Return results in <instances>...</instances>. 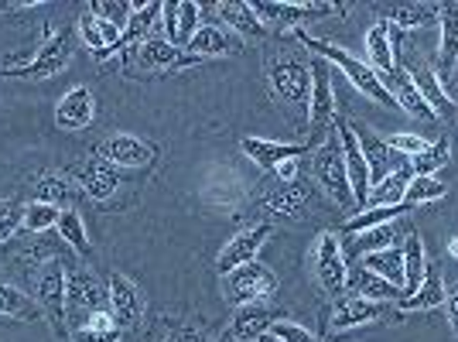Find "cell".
<instances>
[{"mask_svg":"<svg viewBox=\"0 0 458 342\" xmlns=\"http://www.w3.org/2000/svg\"><path fill=\"white\" fill-rule=\"evenodd\" d=\"M298 38H301V45L305 48H311L318 58H325L332 69H343V76L360 90V93H366L373 103H380V107H394V96H390V90L383 86V79L366 65V62H360V58H352L345 48H335V45H328V41H318L311 38L308 31H298Z\"/></svg>","mask_w":458,"mask_h":342,"instance_id":"1","label":"cell"},{"mask_svg":"<svg viewBox=\"0 0 458 342\" xmlns=\"http://www.w3.org/2000/svg\"><path fill=\"white\" fill-rule=\"evenodd\" d=\"M35 285V298H38V308L48 315V322L55 329V336L62 339L65 336V308H69V274L58 261H45L38 267V274L31 278Z\"/></svg>","mask_w":458,"mask_h":342,"instance_id":"2","label":"cell"},{"mask_svg":"<svg viewBox=\"0 0 458 342\" xmlns=\"http://www.w3.org/2000/svg\"><path fill=\"white\" fill-rule=\"evenodd\" d=\"M274 287H277L274 270L264 264H257V261L223 274V298H226L229 304H236V308H243V304H260L264 298L274 295Z\"/></svg>","mask_w":458,"mask_h":342,"instance_id":"3","label":"cell"},{"mask_svg":"<svg viewBox=\"0 0 458 342\" xmlns=\"http://www.w3.org/2000/svg\"><path fill=\"white\" fill-rule=\"evenodd\" d=\"M315 178H318V185L325 189V195L335 199L339 206H349V202H352V189H349V171H345V154H343L339 133H328V141L315 151Z\"/></svg>","mask_w":458,"mask_h":342,"instance_id":"4","label":"cell"},{"mask_svg":"<svg viewBox=\"0 0 458 342\" xmlns=\"http://www.w3.org/2000/svg\"><path fill=\"white\" fill-rule=\"evenodd\" d=\"M311 270H315L318 285L325 287V295L339 298L345 291V274H349V267H345V250H343L339 233H328V229H325L322 236H318L315 253H311Z\"/></svg>","mask_w":458,"mask_h":342,"instance_id":"5","label":"cell"},{"mask_svg":"<svg viewBox=\"0 0 458 342\" xmlns=\"http://www.w3.org/2000/svg\"><path fill=\"white\" fill-rule=\"evenodd\" d=\"M267 76L277 99L308 107V99H311V69L305 62H298L294 56H274L267 65Z\"/></svg>","mask_w":458,"mask_h":342,"instance_id":"6","label":"cell"},{"mask_svg":"<svg viewBox=\"0 0 458 342\" xmlns=\"http://www.w3.org/2000/svg\"><path fill=\"white\" fill-rule=\"evenodd\" d=\"M308 120H311V141L308 148L325 133L328 124H335V90H332V65L325 58L311 62V99H308Z\"/></svg>","mask_w":458,"mask_h":342,"instance_id":"7","label":"cell"},{"mask_svg":"<svg viewBox=\"0 0 458 342\" xmlns=\"http://www.w3.org/2000/svg\"><path fill=\"white\" fill-rule=\"evenodd\" d=\"M69 62H72V41L65 31H55V35H48V41L41 45L35 58L28 62V65H21L14 69L11 76L18 79H52L58 76L62 69H69Z\"/></svg>","mask_w":458,"mask_h":342,"instance_id":"8","label":"cell"},{"mask_svg":"<svg viewBox=\"0 0 458 342\" xmlns=\"http://www.w3.org/2000/svg\"><path fill=\"white\" fill-rule=\"evenodd\" d=\"M335 133H339V141H343V154H345V171H349V189H352V206H360V212L366 209V202H369V165H366L363 151H360V141H356V133L352 127L339 120L335 124Z\"/></svg>","mask_w":458,"mask_h":342,"instance_id":"9","label":"cell"},{"mask_svg":"<svg viewBox=\"0 0 458 342\" xmlns=\"http://www.w3.org/2000/svg\"><path fill=\"white\" fill-rule=\"evenodd\" d=\"M106 304H110V315H114L116 329H131L144 319V295L140 287L123 278V274H110V285H106Z\"/></svg>","mask_w":458,"mask_h":342,"instance_id":"10","label":"cell"},{"mask_svg":"<svg viewBox=\"0 0 458 342\" xmlns=\"http://www.w3.org/2000/svg\"><path fill=\"white\" fill-rule=\"evenodd\" d=\"M267 236H270V223H257V227H250V229H240L226 247H223L219 261H216V270H219V274H229V270H236V267L253 264L260 247L267 244Z\"/></svg>","mask_w":458,"mask_h":342,"instance_id":"11","label":"cell"},{"mask_svg":"<svg viewBox=\"0 0 458 342\" xmlns=\"http://www.w3.org/2000/svg\"><path fill=\"white\" fill-rule=\"evenodd\" d=\"M253 11H257L260 21H270V24H277V28H294V24H301V21L339 14L343 7H339V4H277V0H260V4H253Z\"/></svg>","mask_w":458,"mask_h":342,"instance_id":"12","label":"cell"},{"mask_svg":"<svg viewBox=\"0 0 458 342\" xmlns=\"http://www.w3.org/2000/svg\"><path fill=\"white\" fill-rule=\"evenodd\" d=\"M394 24L390 21H377L369 31H366V56H369V69L383 79V86L394 79L397 73V48H394Z\"/></svg>","mask_w":458,"mask_h":342,"instance_id":"13","label":"cell"},{"mask_svg":"<svg viewBox=\"0 0 458 342\" xmlns=\"http://www.w3.org/2000/svg\"><path fill=\"white\" fill-rule=\"evenodd\" d=\"M134 58L140 69H154V73H168V69H185V65H195L199 56H189L182 52L178 45H172L168 38H148L144 45L134 48Z\"/></svg>","mask_w":458,"mask_h":342,"instance_id":"14","label":"cell"},{"mask_svg":"<svg viewBox=\"0 0 458 342\" xmlns=\"http://www.w3.org/2000/svg\"><path fill=\"white\" fill-rule=\"evenodd\" d=\"M161 14H165V38L178 48H189L195 31L202 28V7L191 0H182V4H165Z\"/></svg>","mask_w":458,"mask_h":342,"instance_id":"15","label":"cell"},{"mask_svg":"<svg viewBox=\"0 0 458 342\" xmlns=\"http://www.w3.org/2000/svg\"><path fill=\"white\" fill-rule=\"evenodd\" d=\"M383 315H386V304L366 302V298L349 295V298H335V308H332V315H328V325H332L335 332H345V329H356V325L380 322Z\"/></svg>","mask_w":458,"mask_h":342,"instance_id":"16","label":"cell"},{"mask_svg":"<svg viewBox=\"0 0 458 342\" xmlns=\"http://www.w3.org/2000/svg\"><path fill=\"white\" fill-rule=\"evenodd\" d=\"M99 158L110 161V165H120V168H144V165H151L154 148L144 144V141H137V137H131V133H114V137L103 141Z\"/></svg>","mask_w":458,"mask_h":342,"instance_id":"17","label":"cell"},{"mask_svg":"<svg viewBox=\"0 0 458 342\" xmlns=\"http://www.w3.org/2000/svg\"><path fill=\"white\" fill-rule=\"evenodd\" d=\"M96 116V99L86 86H76L58 99L55 107V124L62 131H86Z\"/></svg>","mask_w":458,"mask_h":342,"instance_id":"18","label":"cell"},{"mask_svg":"<svg viewBox=\"0 0 458 342\" xmlns=\"http://www.w3.org/2000/svg\"><path fill=\"white\" fill-rule=\"evenodd\" d=\"M240 148H243V154H247L250 161H257L260 168H267V171H277L284 161L301 158L305 151H311L308 144H281V141H267V137H243Z\"/></svg>","mask_w":458,"mask_h":342,"instance_id":"19","label":"cell"},{"mask_svg":"<svg viewBox=\"0 0 458 342\" xmlns=\"http://www.w3.org/2000/svg\"><path fill=\"white\" fill-rule=\"evenodd\" d=\"M120 28H114L110 21H103L99 14L93 11H86L82 18H79V38L86 41V48L93 52L96 58H110L116 56V45H120Z\"/></svg>","mask_w":458,"mask_h":342,"instance_id":"20","label":"cell"},{"mask_svg":"<svg viewBox=\"0 0 458 342\" xmlns=\"http://www.w3.org/2000/svg\"><path fill=\"white\" fill-rule=\"evenodd\" d=\"M345 287H349V295L366 298V302H380V304L401 302V287H394L390 281H383L380 274L366 270L363 264L349 267V274H345Z\"/></svg>","mask_w":458,"mask_h":342,"instance_id":"21","label":"cell"},{"mask_svg":"<svg viewBox=\"0 0 458 342\" xmlns=\"http://www.w3.org/2000/svg\"><path fill=\"white\" fill-rule=\"evenodd\" d=\"M76 178L82 192L96 199V202H106L110 195L116 192V171L110 161H103V158H86L82 165L76 168Z\"/></svg>","mask_w":458,"mask_h":342,"instance_id":"22","label":"cell"},{"mask_svg":"<svg viewBox=\"0 0 458 342\" xmlns=\"http://www.w3.org/2000/svg\"><path fill=\"white\" fill-rule=\"evenodd\" d=\"M191 56L206 58V56H236L240 48H243V41L236 38L233 31L226 28H219V24H202L199 31H195V38L189 41Z\"/></svg>","mask_w":458,"mask_h":342,"instance_id":"23","label":"cell"},{"mask_svg":"<svg viewBox=\"0 0 458 342\" xmlns=\"http://www.w3.org/2000/svg\"><path fill=\"white\" fill-rule=\"evenodd\" d=\"M441 41H438V65L441 76H452L458 69V4H441Z\"/></svg>","mask_w":458,"mask_h":342,"instance_id":"24","label":"cell"},{"mask_svg":"<svg viewBox=\"0 0 458 342\" xmlns=\"http://www.w3.org/2000/svg\"><path fill=\"white\" fill-rule=\"evenodd\" d=\"M69 308H82L89 315L106 308V291L99 287L96 274H89V270L69 274Z\"/></svg>","mask_w":458,"mask_h":342,"instance_id":"25","label":"cell"},{"mask_svg":"<svg viewBox=\"0 0 458 342\" xmlns=\"http://www.w3.org/2000/svg\"><path fill=\"white\" fill-rule=\"evenodd\" d=\"M270 325H274V312H270L267 304H243L236 312V319H233V339L257 342L264 332H270Z\"/></svg>","mask_w":458,"mask_h":342,"instance_id":"26","label":"cell"},{"mask_svg":"<svg viewBox=\"0 0 458 342\" xmlns=\"http://www.w3.org/2000/svg\"><path fill=\"white\" fill-rule=\"evenodd\" d=\"M424 274H428V261H424V244H420V233H407L403 236V291L401 298H411L414 291L420 287L424 281Z\"/></svg>","mask_w":458,"mask_h":342,"instance_id":"27","label":"cell"},{"mask_svg":"<svg viewBox=\"0 0 458 342\" xmlns=\"http://www.w3.org/2000/svg\"><path fill=\"white\" fill-rule=\"evenodd\" d=\"M386 90H390V96H394V103H401V107H403V114L420 116V120H438V116L431 114V107L420 99V93H418V86H414V79H411V73L397 69V73H394V79L386 82Z\"/></svg>","mask_w":458,"mask_h":342,"instance_id":"28","label":"cell"},{"mask_svg":"<svg viewBox=\"0 0 458 342\" xmlns=\"http://www.w3.org/2000/svg\"><path fill=\"white\" fill-rule=\"evenodd\" d=\"M445 281H441V270L438 267L428 264V274H424V281H420V287L411 295V298H401V312H428V308H438V304H445Z\"/></svg>","mask_w":458,"mask_h":342,"instance_id":"29","label":"cell"},{"mask_svg":"<svg viewBox=\"0 0 458 342\" xmlns=\"http://www.w3.org/2000/svg\"><path fill=\"white\" fill-rule=\"evenodd\" d=\"M411 79H414V86H418L420 99L431 107V114L435 116H452V110H455V103L448 99V93H445V86H441V79L428 69V65H420V69H414L411 73Z\"/></svg>","mask_w":458,"mask_h":342,"instance_id":"30","label":"cell"},{"mask_svg":"<svg viewBox=\"0 0 458 342\" xmlns=\"http://www.w3.org/2000/svg\"><path fill=\"white\" fill-rule=\"evenodd\" d=\"M448 195V185L441 182L438 175H414L411 182H407V189H403V206L407 209H418V206H428V202H438Z\"/></svg>","mask_w":458,"mask_h":342,"instance_id":"31","label":"cell"},{"mask_svg":"<svg viewBox=\"0 0 458 342\" xmlns=\"http://www.w3.org/2000/svg\"><path fill=\"white\" fill-rule=\"evenodd\" d=\"M161 7L165 4H134V14L127 21V28H123V35H120V45H116V52L120 48H137V45H144L148 41V31H151L154 18L161 14Z\"/></svg>","mask_w":458,"mask_h":342,"instance_id":"32","label":"cell"},{"mask_svg":"<svg viewBox=\"0 0 458 342\" xmlns=\"http://www.w3.org/2000/svg\"><path fill=\"white\" fill-rule=\"evenodd\" d=\"M360 264H363L366 270H373V274H380L383 281H390L394 287H401L403 291V250H397V247L377 250V253H366Z\"/></svg>","mask_w":458,"mask_h":342,"instance_id":"33","label":"cell"},{"mask_svg":"<svg viewBox=\"0 0 458 342\" xmlns=\"http://www.w3.org/2000/svg\"><path fill=\"white\" fill-rule=\"evenodd\" d=\"M219 14L229 21L233 31H243V35H250V38H264V31H267V24L257 18L253 4H240V0L219 4Z\"/></svg>","mask_w":458,"mask_h":342,"instance_id":"34","label":"cell"},{"mask_svg":"<svg viewBox=\"0 0 458 342\" xmlns=\"http://www.w3.org/2000/svg\"><path fill=\"white\" fill-rule=\"evenodd\" d=\"M403 212H411L407 206H373V209H363L356 212L349 223L343 227L345 236H360V233H366V229H377V227H386V223H394L397 216H403Z\"/></svg>","mask_w":458,"mask_h":342,"instance_id":"35","label":"cell"},{"mask_svg":"<svg viewBox=\"0 0 458 342\" xmlns=\"http://www.w3.org/2000/svg\"><path fill=\"white\" fill-rule=\"evenodd\" d=\"M58 236L65 240V247L72 250L76 257H82V261H89L93 257V247H89V236H86V227H82V219H79L76 209L62 212V219H58Z\"/></svg>","mask_w":458,"mask_h":342,"instance_id":"36","label":"cell"},{"mask_svg":"<svg viewBox=\"0 0 458 342\" xmlns=\"http://www.w3.org/2000/svg\"><path fill=\"white\" fill-rule=\"evenodd\" d=\"M394 244H397V227L386 223V227L360 233V240H352L349 253H352V257H366V253H377V250H386V247H394Z\"/></svg>","mask_w":458,"mask_h":342,"instance_id":"37","label":"cell"},{"mask_svg":"<svg viewBox=\"0 0 458 342\" xmlns=\"http://www.w3.org/2000/svg\"><path fill=\"white\" fill-rule=\"evenodd\" d=\"M441 14V4H397L394 7V21L401 28H424Z\"/></svg>","mask_w":458,"mask_h":342,"instance_id":"38","label":"cell"},{"mask_svg":"<svg viewBox=\"0 0 458 342\" xmlns=\"http://www.w3.org/2000/svg\"><path fill=\"white\" fill-rule=\"evenodd\" d=\"M448 154H452V141H448V133H441L438 141H431L428 151L411 161V171L414 175H435L441 165H448Z\"/></svg>","mask_w":458,"mask_h":342,"instance_id":"39","label":"cell"},{"mask_svg":"<svg viewBox=\"0 0 458 342\" xmlns=\"http://www.w3.org/2000/svg\"><path fill=\"white\" fill-rule=\"evenodd\" d=\"M35 189H38V202H48V206L65 202V199L72 195L69 178H65V175H55V171H45V175H38V178H35Z\"/></svg>","mask_w":458,"mask_h":342,"instance_id":"40","label":"cell"},{"mask_svg":"<svg viewBox=\"0 0 458 342\" xmlns=\"http://www.w3.org/2000/svg\"><path fill=\"white\" fill-rule=\"evenodd\" d=\"M58 219H62V209H58V206H48V202H31V206H24V229H28V233L55 229Z\"/></svg>","mask_w":458,"mask_h":342,"instance_id":"41","label":"cell"},{"mask_svg":"<svg viewBox=\"0 0 458 342\" xmlns=\"http://www.w3.org/2000/svg\"><path fill=\"white\" fill-rule=\"evenodd\" d=\"M0 315H11V319H35L38 308L28 302V295H21L18 287L0 285Z\"/></svg>","mask_w":458,"mask_h":342,"instance_id":"42","label":"cell"},{"mask_svg":"<svg viewBox=\"0 0 458 342\" xmlns=\"http://www.w3.org/2000/svg\"><path fill=\"white\" fill-rule=\"evenodd\" d=\"M277 216H301V206H305V189L294 182V185H281V195H274L267 202Z\"/></svg>","mask_w":458,"mask_h":342,"instance_id":"43","label":"cell"},{"mask_svg":"<svg viewBox=\"0 0 458 342\" xmlns=\"http://www.w3.org/2000/svg\"><path fill=\"white\" fill-rule=\"evenodd\" d=\"M89 11L123 31V28H127V21H131V14H134V4H131V0H99V4H93Z\"/></svg>","mask_w":458,"mask_h":342,"instance_id":"44","label":"cell"},{"mask_svg":"<svg viewBox=\"0 0 458 342\" xmlns=\"http://www.w3.org/2000/svg\"><path fill=\"white\" fill-rule=\"evenodd\" d=\"M18 229H24V206L0 202V244H7Z\"/></svg>","mask_w":458,"mask_h":342,"instance_id":"45","label":"cell"},{"mask_svg":"<svg viewBox=\"0 0 458 342\" xmlns=\"http://www.w3.org/2000/svg\"><path fill=\"white\" fill-rule=\"evenodd\" d=\"M431 148V141H424V137H418V133H394V141H390V151L403 154V158H420V154Z\"/></svg>","mask_w":458,"mask_h":342,"instance_id":"46","label":"cell"},{"mask_svg":"<svg viewBox=\"0 0 458 342\" xmlns=\"http://www.w3.org/2000/svg\"><path fill=\"white\" fill-rule=\"evenodd\" d=\"M69 339L72 342H120V329H93V325H79Z\"/></svg>","mask_w":458,"mask_h":342,"instance_id":"47","label":"cell"},{"mask_svg":"<svg viewBox=\"0 0 458 342\" xmlns=\"http://www.w3.org/2000/svg\"><path fill=\"white\" fill-rule=\"evenodd\" d=\"M270 336H277L281 342H318L308 329H301V325L294 322H274L270 325Z\"/></svg>","mask_w":458,"mask_h":342,"instance_id":"48","label":"cell"},{"mask_svg":"<svg viewBox=\"0 0 458 342\" xmlns=\"http://www.w3.org/2000/svg\"><path fill=\"white\" fill-rule=\"evenodd\" d=\"M277 178H281V185H294V182H298V158L284 161V165L277 168Z\"/></svg>","mask_w":458,"mask_h":342,"instance_id":"49","label":"cell"},{"mask_svg":"<svg viewBox=\"0 0 458 342\" xmlns=\"http://www.w3.org/2000/svg\"><path fill=\"white\" fill-rule=\"evenodd\" d=\"M448 302V325H452V332H455V342H458V287L445 298Z\"/></svg>","mask_w":458,"mask_h":342,"instance_id":"50","label":"cell"},{"mask_svg":"<svg viewBox=\"0 0 458 342\" xmlns=\"http://www.w3.org/2000/svg\"><path fill=\"white\" fill-rule=\"evenodd\" d=\"M448 253H452V257H458V236H455V240H448Z\"/></svg>","mask_w":458,"mask_h":342,"instance_id":"51","label":"cell"},{"mask_svg":"<svg viewBox=\"0 0 458 342\" xmlns=\"http://www.w3.org/2000/svg\"><path fill=\"white\" fill-rule=\"evenodd\" d=\"M257 342H281V339H277V336H270V332H264V336H260Z\"/></svg>","mask_w":458,"mask_h":342,"instance_id":"52","label":"cell"}]
</instances>
